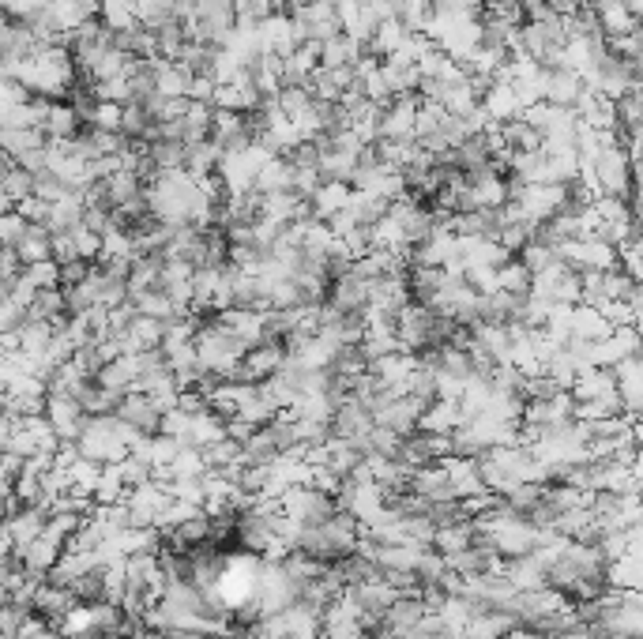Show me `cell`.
I'll return each mask as SVG.
<instances>
[{
    "label": "cell",
    "mask_w": 643,
    "mask_h": 639,
    "mask_svg": "<svg viewBox=\"0 0 643 639\" xmlns=\"http://www.w3.org/2000/svg\"><path fill=\"white\" fill-rule=\"evenodd\" d=\"M140 433H132L125 421H117L113 414H102V418H87L83 429L76 437V452L83 459H91L98 467H110V463H121L132 448V440Z\"/></svg>",
    "instance_id": "1"
},
{
    "label": "cell",
    "mask_w": 643,
    "mask_h": 639,
    "mask_svg": "<svg viewBox=\"0 0 643 639\" xmlns=\"http://www.w3.org/2000/svg\"><path fill=\"white\" fill-rule=\"evenodd\" d=\"M42 414H46L49 429H53V437L61 440V444H72L79 437V429H83V421H87L83 406L72 395H53V391H46Z\"/></svg>",
    "instance_id": "2"
},
{
    "label": "cell",
    "mask_w": 643,
    "mask_h": 639,
    "mask_svg": "<svg viewBox=\"0 0 643 639\" xmlns=\"http://www.w3.org/2000/svg\"><path fill=\"white\" fill-rule=\"evenodd\" d=\"M42 16H46L49 31L68 38V34L79 31L83 23L98 19V0H46V4H42Z\"/></svg>",
    "instance_id": "3"
},
{
    "label": "cell",
    "mask_w": 643,
    "mask_h": 639,
    "mask_svg": "<svg viewBox=\"0 0 643 639\" xmlns=\"http://www.w3.org/2000/svg\"><path fill=\"white\" fill-rule=\"evenodd\" d=\"M117 421H125L132 433H140V437H158V425H162V410H158L143 391H128L121 406H117Z\"/></svg>",
    "instance_id": "4"
},
{
    "label": "cell",
    "mask_w": 643,
    "mask_h": 639,
    "mask_svg": "<svg viewBox=\"0 0 643 639\" xmlns=\"http://www.w3.org/2000/svg\"><path fill=\"white\" fill-rule=\"evenodd\" d=\"M418 94H399L380 110V140H414V113H418Z\"/></svg>",
    "instance_id": "5"
},
{
    "label": "cell",
    "mask_w": 643,
    "mask_h": 639,
    "mask_svg": "<svg viewBox=\"0 0 643 639\" xmlns=\"http://www.w3.org/2000/svg\"><path fill=\"white\" fill-rule=\"evenodd\" d=\"M46 519H49L46 508H19L16 515L0 519V538H4L8 546H12V553H19V549L27 546V542H34V538L42 534Z\"/></svg>",
    "instance_id": "6"
},
{
    "label": "cell",
    "mask_w": 643,
    "mask_h": 639,
    "mask_svg": "<svg viewBox=\"0 0 643 639\" xmlns=\"http://www.w3.org/2000/svg\"><path fill=\"white\" fill-rule=\"evenodd\" d=\"M591 12H595V23L606 42H610V38H621V34L640 31V16H632L621 0H595Z\"/></svg>",
    "instance_id": "7"
},
{
    "label": "cell",
    "mask_w": 643,
    "mask_h": 639,
    "mask_svg": "<svg viewBox=\"0 0 643 639\" xmlns=\"http://www.w3.org/2000/svg\"><path fill=\"white\" fill-rule=\"evenodd\" d=\"M610 320L595 309V305H572L568 309V339H580V343H602L610 335Z\"/></svg>",
    "instance_id": "8"
},
{
    "label": "cell",
    "mask_w": 643,
    "mask_h": 639,
    "mask_svg": "<svg viewBox=\"0 0 643 639\" xmlns=\"http://www.w3.org/2000/svg\"><path fill=\"white\" fill-rule=\"evenodd\" d=\"M580 91H583L580 76H572L568 68H546V72H542V102H549V106L572 110Z\"/></svg>",
    "instance_id": "9"
},
{
    "label": "cell",
    "mask_w": 643,
    "mask_h": 639,
    "mask_svg": "<svg viewBox=\"0 0 643 639\" xmlns=\"http://www.w3.org/2000/svg\"><path fill=\"white\" fill-rule=\"evenodd\" d=\"M482 110H486V117L493 121V125H504V121H516L519 113H523V106H519V98H516V91L508 87V83H493L486 94H482V102H478Z\"/></svg>",
    "instance_id": "10"
},
{
    "label": "cell",
    "mask_w": 643,
    "mask_h": 639,
    "mask_svg": "<svg viewBox=\"0 0 643 639\" xmlns=\"http://www.w3.org/2000/svg\"><path fill=\"white\" fill-rule=\"evenodd\" d=\"M346 200H350V185H343V181H320V188L305 203H309V215L316 222H328L331 215L343 211Z\"/></svg>",
    "instance_id": "11"
},
{
    "label": "cell",
    "mask_w": 643,
    "mask_h": 639,
    "mask_svg": "<svg viewBox=\"0 0 643 639\" xmlns=\"http://www.w3.org/2000/svg\"><path fill=\"white\" fill-rule=\"evenodd\" d=\"M358 57H361V46L343 31L320 42V68H328V72H335V68H354Z\"/></svg>",
    "instance_id": "12"
},
{
    "label": "cell",
    "mask_w": 643,
    "mask_h": 639,
    "mask_svg": "<svg viewBox=\"0 0 643 639\" xmlns=\"http://www.w3.org/2000/svg\"><path fill=\"white\" fill-rule=\"evenodd\" d=\"M79 128H83V121H79V113L68 102H49L46 121H42V136L46 140H72Z\"/></svg>",
    "instance_id": "13"
},
{
    "label": "cell",
    "mask_w": 643,
    "mask_h": 639,
    "mask_svg": "<svg viewBox=\"0 0 643 639\" xmlns=\"http://www.w3.org/2000/svg\"><path fill=\"white\" fill-rule=\"evenodd\" d=\"M98 23L110 27L113 34L140 27V19H136V0H98Z\"/></svg>",
    "instance_id": "14"
},
{
    "label": "cell",
    "mask_w": 643,
    "mask_h": 639,
    "mask_svg": "<svg viewBox=\"0 0 643 639\" xmlns=\"http://www.w3.org/2000/svg\"><path fill=\"white\" fill-rule=\"evenodd\" d=\"M474 542V530H471V519L467 523H452V527H437L433 530V542L429 546L437 549L440 557H455Z\"/></svg>",
    "instance_id": "15"
},
{
    "label": "cell",
    "mask_w": 643,
    "mask_h": 639,
    "mask_svg": "<svg viewBox=\"0 0 643 639\" xmlns=\"http://www.w3.org/2000/svg\"><path fill=\"white\" fill-rule=\"evenodd\" d=\"M49 237H53V234L46 230V222H31V226H27L23 241L16 245L23 267H27V264H42V260H53V256H49Z\"/></svg>",
    "instance_id": "16"
},
{
    "label": "cell",
    "mask_w": 643,
    "mask_h": 639,
    "mask_svg": "<svg viewBox=\"0 0 643 639\" xmlns=\"http://www.w3.org/2000/svg\"><path fill=\"white\" fill-rule=\"evenodd\" d=\"M286 188H290V162H286V158H271L267 166H260L256 181H252V192H260V196H267V192H286Z\"/></svg>",
    "instance_id": "17"
},
{
    "label": "cell",
    "mask_w": 643,
    "mask_h": 639,
    "mask_svg": "<svg viewBox=\"0 0 643 639\" xmlns=\"http://www.w3.org/2000/svg\"><path fill=\"white\" fill-rule=\"evenodd\" d=\"M0 147L12 158H19L34 147H46V136L38 128H0Z\"/></svg>",
    "instance_id": "18"
},
{
    "label": "cell",
    "mask_w": 643,
    "mask_h": 639,
    "mask_svg": "<svg viewBox=\"0 0 643 639\" xmlns=\"http://www.w3.org/2000/svg\"><path fill=\"white\" fill-rule=\"evenodd\" d=\"M125 482H121V470H117V463H110V467H102V474H98V485H95V504H121L125 500Z\"/></svg>",
    "instance_id": "19"
},
{
    "label": "cell",
    "mask_w": 643,
    "mask_h": 639,
    "mask_svg": "<svg viewBox=\"0 0 643 639\" xmlns=\"http://www.w3.org/2000/svg\"><path fill=\"white\" fill-rule=\"evenodd\" d=\"M0 188H4V196H8V203L16 207L19 200H27V196H34V173H27L23 166H12V170L0 177Z\"/></svg>",
    "instance_id": "20"
},
{
    "label": "cell",
    "mask_w": 643,
    "mask_h": 639,
    "mask_svg": "<svg viewBox=\"0 0 643 639\" xmlns=\"http://www.w3.org/2000/svg\"><path fill=\"white\" fill-rule=\"evenodd\" d=\"M166 470H170V478H200V474H207L204 452L200 448H181Z\"/></svg>",
    "instance_id": "21"
},
{
    "label": "cell",
    "mask_w": 643,
    "mask_h": 639,
    "mask_svg": "<svg viewBox=\"0 0 643 639\" xmlns=\"http://www.w3.org/2000/svg\"><path fill=\"white\" fill-rule=\"evenodd\" d=\"M27 226H31V222L23 219L16 207H12V211H0V249H16L19 241H23V234H27Z\"/></svg>",
    "instance_id": "22"
},
{
    "label": "cell",
    "mask_w": 643,
    "mask_h": 639,
    "mask_svg": "<svg viewBox=\"0 0 643 639\" xmlns=\"http://www.w3.org/2000/svg\"><path fill=\"white\" fill-rule=\"evenodd\" d=\"M23 282H27L31 290H53V286H57V264H53V260L27 264L23 267Z\"/></svg>",
    "instance_id": "23"
},
{
    "label": "cell",
    "mask_w": 643,
    "mask_h": 639,
    "mask_svg": "<svg viewBox=\"0 0 643 639\" xmlns=\"http://www.w3.org/2000/svg\"><path fill=\"white\" fill-rule=\"evenodd\" d=\"M72 245H76L79 260H91V264H95L98 249H102V237H98L95 230H87V226L79 222V226H72Z\"/></svg>",
    "instance_id": "24"
},
{
    "label": "cell",
    "mask_w": 643,
    "mask_h": 639,
    "mask_svg": "<svg viewBox=\"0 0 643 639\" xmlns=\"http://www.w3.org/2000/svg\"><path fill=\"white\" fill-rule=\"evenodd\" d=\"M87 128H98V132H121V102H98Z\"/></svg>",
    "instance_id": "25"
},
{
    "label": "cell",
    "mask_w": 643,
    "mask_h": 639,
    "mask_svg": "<svg viewBox=\"0 0 643 639\" xmlns=\"http://www.w3.org/2000/svg\"><path fill=\"white\" fill-rule=\"evenodd\" d=\"M16 211H19V215H23L27 222H46L49 203H46V200H38V196H27V200H19V203H16Z\"/></svg>",
    "instance_id": "26"
},
{
    "label": "cell",
    "mask_w": 643,
    "mask_h": 639,
    "mask_svg": "<svg viewBox=\"0 0 643 639\" xmlns=\"http://www.w3.org/2000/svg\"><path fill=\"white\" fill-rule=\"evenodd\" d=\"M34 639H64V636L57 632V628H49V624H46V628H42V632H38Z\"/></svg>",
    "instance_id": "27"
}]
</instances>
